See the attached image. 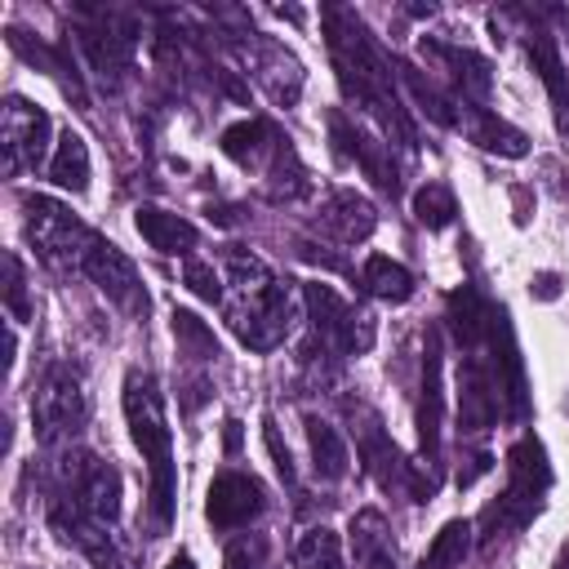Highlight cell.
<instances>
[{"label": "cell", "mask_w": 569, "mask_h": 569, "mask_svg": "<svg viewBox=\"0 0 569 569\" xmlns=\"http://www.w3.org/2000/svg\"><path fill=\"white\" fill-rule=\"evenodd\" d=\"M124 418H129V436L133 445L142 449L147 467H151V511L160 525L173 520V489H178V476H173V431H169V418H164V396L156 387L151 373H129L124 378Z\"/></svg>", "instance_id": "1"}, {"label": "cell", "mask_w": 569, "mask_h": 569, "mask_svg": "<svg viewBox=\"0 0 569 569\" xmlns=\"http://www.w3.org/2000/svg\"><path fill=\"white\" fill-rule=\"evenodd\" d=\"M476 142H480L485 151H502V156H525V151H529V147H525V133L511 129V124H502V120H493V116H480Z\"/></svg>", "instance_id": "21"}, {"label": "cell", "mask_w": 569, "mask_h": 569, "mask_svg": "<svg viewBox=\"0 0 569 569\" xmlns=\"http://www.w3.org/2000/svg\"><path fill=\"white\" fill-rule=\"evenodd\" d=\"M373 222H378L373 218V204L365 196H356V191H333L329 204H325V231L333 240H342V244L365 240L373 231Z\"/></svg>", "instance_id": "11"}, {"label": "cell", "mask_w": 569, "mask_h": 569, "mask_svg": "<svg viewBox=\"0 0 569 569\" xmlns=\"http://www.w3.org/2000/svg\"><path fill=\"white\" fill-rule=\"evenodd\" d=\"M169 329H173V338H178V347L187 351V356H196V360H213L218 356V342H213V329L196 316V311H182V307H173V316H169Z\"/></svg>", "instance_id": "16"}, {"label": "cell", "mask_w": 569, "mask_h": 569, "mask_svg": "<svg viewBox=\"0 0 569 569\" xmlns=\"http://www.w3.org/2000/svg\"><path fill=\"white\" fill-rule=\"evenodd\" d=\"M551 569H569V542L560 547V556H556V565H551Z\"/></svg>", "instance_id": "30"}, {"label": "cell", "mask_w": 569, "mask_h": 569, "mask_svg": "<svg viewBox=\"0 0 569 569\" xmlns=\"http://www.w3.org/2000/svg\"><path fill=\"white\" fill-rule=\"evenodd\" d=\"M222 445H227V453H236V449H240V422H236V418H227V422H222Z\"/></svg>", "instance_id": "28"}, {"label": "cell", "mask_w": 569, "mask_h": 569, "mask_svg": "<svg viewBox=\"0 0 569 569\" xmlns=\"http://www.w3.org/2000/svg\"><path fill=\"white\" fill-rule=\"evenodd\" d=\"M529 293H533V298H547V302H551V298L560 293V276H556V271H538V276L529 280Z\"/></svg>", "instance_id": "26"}, {"label": "cell", "mask_w": 569, "mask_h": 569, "mask_svg": "<svg viewBox=\"0 0 569 569\" xmlns=\"http://www.w3.org/2000/svg\"><path fill=\"white\" fill-rule=\"evenodd\" d=\"M418 569H436V565H431V560H422V565H418Z\"/></svg>", "instance_id": "31"}, {"label": "cell", "mask_w": 569, "mask_h": 569, "mask_svg": "<svg viewBox=\"0 0 569 569\" xmlns=\"http://www.w3.org/2000/svg\"><path fill=\"white\" fill-rule=\"evenodd\" d=\"M262 440H267V453H271V462H276L280 480L289 485V480H293V458H289V449L280 445V431H276V422H271V418L262 422Z\"/></svg>", "instance_id": "24"}, {"label": "cell", "mask_w": 569, "mask_h": 569, "mask_svg": "<svg viewBox=\"0 0 569 569\" xmlns=\"http://www.w3.org/2000/svg\"><path fill=\"white\" fill-rule=\"evenodd\" d=\"M31 418L44 436H58V431H76L80 418H84V391H80V378L58 365L49 369V378L40 382L36 400H31Z\"/></svg>", "instance_id": "4"}, {"label": "cell", "mask_w": 569, "mask_h": 569, "mask_svg": "<svg viewBox=\"0 0 569 569\" xmlns=\"http://www.w3.org/2000/svg\"><path fill=\"white\" fill-rule=\"evenodd\" d=\"M467 547H471V525H467V520H445L422 560H431L436 569H449V565H462Z\"/></svg>", "instance_id": "18"}, {"label": "cell", "mask_w": 569, "mask_h": 569, "mask_svg": "<svg viewBox=\"0 0 569 569\" xmlns=\"http://www.w3.org/2000/svg\"><path fill=\"white\" fill-rule=\"evenodd\" d=\"M22 209H27V236H31L36 253H40L53 271H84L89 249H93L98 236H93L84 222H76L71 209H62V204L49 200V196H27Z\"/></svg>", "instance_id": "2"}, {"label": "cell", "mask_w": 569, "mask_h": 569, "mask_svg": "<svg viewBox=\"0 0 569 569\" xmlns=\"http://www.w3.org/2000/svg\"><path fill=\"white\" fill-rule=\"evenodd\" d=\"M418 445L431 458L440 449V338L427 333L422 356V405H418Z\"/></svg>", "instance_id": "9"}, {"label": "cell", "mask_w": 569, "mask_h": 569, "mask_svg": "<svg viewBox=\"0 0 569 569\" xmlns=\"http://www.w3.org/2000/svg\"><path fill=\"white\" fill-rule=\"evenodd\" d=\"M84 271H89V280H93L111 302H120V307L133 311V316H147V289L138 284L133 262H129L111 240H93Z\"/></svg>", "instance_id": "6"}, {"label": "cell", "mask_w": 569, "mask_h": 569, "mask_svg": "<svg viewBox=\"0 0 569 569\" xmlns=\"http://www.w3.org/2000/svg\"><path fill=\"white\" fill-rule=\"evenodd\" d=\"M307 445H311V467H316L320 480H342L347 476L351 453H347V440L338 436V427L307 413Z\"/></svg>", "instance_id": "12"}, {"label": "cell", "mask_w": 569, "mask_h": 569, "mask_svg": "<svg viewBox=\"0 0 569 569\" xmlns=\"http://www.w3.org/2000/svg\"><path fill=\"white\" fill-rule=\"evenodd\" d=\"M453 213H458V204H453V191H449V187H440V182H422V187L413 191V218H418L422 227L440 231V227L453 222Z\"/></svg>", "instance_id": "17"}, {"label": "cell", "mask_w": 569, "mask_h": 569, "mask_svg": "<svg viewBox=\"0 0 569 569\" xmlns=\"http://www.w3.org/2000/svg\"><path fill=\"white\" fill-rule=\"evenodd\" d=\"M133 227L160 253H182V249L196 244V222H187V218H178V213H169L160 204H138L133 209Z\"/></svg>", "instance_id": "8"}, {"label": "cell", "mask_w": 569, "mask_h": 569, "mask_svg": "<svg viewBox=\"0 0 569 569\" xmlns=\"http://www.w3.org/2000/svg\"><path fill=\"white\" fill-rule=\"evenodd\" d=\"M182 280H187V289H191L196 298L222 302V280H218V271H213L209 262H187V267H182Z\"/></svg>", "instance_id": "23"}, {"label": "cell", "mask_w": 569, "mask_h": 569, "mask_svg": "<svg viewBox=\"0 0 569 569\" xmlns=\"http://www.w3.org/2000/svg\"><path fill=\"white\" fill-rule=\"evenodd\" d=\"M49 178L62 187V191H84L89 187V147L76 129H67L53 147V160H49Z\"/></svg>", "instance_id": "13"}, {"label": "cell", "mask_w": 569, "mask_h": 569, "mask_svg": "<svg viewBox=\"0 0 569 569\" xmlns=\"http://www.w3.org/2000/svg\"><path fill=\"white\" fill-rule=\"evenodd\" d=\"M262 138H271V124H267V120H240V124H227V129H222L218 147H222L231 160H249V156H258Z\"/></svg>", "instance_id": "19"}, {"label": "cell", "mask_w": 569, "mask_h": 569, "mask_svg": "<svg viewBox=\"0 0 569 569\" xmlns=\"http://www.w3.org/2000/svg\"><path fill=\"white\" fill-rule=\"evenodd\" d=\"M0 138H4V169L9 173L36 164L44 156V138H49L44 107H36L27 98H9L4 102V129H0Z\"/></svg>", "instance_id": "5"}, {"label": "cell", "mask_w": 569, "mask_h": 569, "mask_svg": "<svg viewBox=\"0 0 569 569\" xmlns=\"http://www.w3.org/2000/svg\"><path fill=\"white\" fill-rule=\"evenodd\" d=\"M258 511H262V485H258L253 476H244V471H222V476H213L204 516H209L218 529H240V525H249Z\"/></svg>", "instance_id": "7"}, {"label": "cell", "mask_w": 569, "mask_h": 569, "mask_svg": "<svg viewBox=\"0 0 569 569\" xmlns=\"http://www.w3.org/2000/svg\"><path fill=\"white\" fill-rule=\"evenodd\" d=\"M507 471H511V485L502 493V502L489 511V516H516V520H529L538 507H542V493L551 485V467H547V453L533 436H520L507 453Z\"/></svg>", "instance_id": "3"}, {"label": "cell", "mask_w": 569, "mask_h": 569, "mask_svg": "<svg viewBox=\"0 0 569 569\" xmlns=\"http://www.w3.org/2000/svg\"><path fill=\"white\" fill-rule=\"evenodd\" d=\"M4 307H9L13 320H27V316H31V302H27V276H22L18 253H4Z\"/></svg>", "instance_id": "22"}, {"label": "cell", "mask_w": 569, "mask_h": 569, "mask_svg": "<svg viewBox=\"0 0 569 569\" xmlns=\"http://www.w3.org/2000/svg\"><path fill=\"white\" fill-rule=\"evenodd\" d=\"M258 560H262V542H231L227 547V569H258Z\"/></svg>", "instance_id": "25"}, {"label": "cell", "mask_w": 569, "mask_h": 569, "mask_svg": "<svg viewBox=\"0 0 569 569\" xmlns=\"http://www.w3.org/2000/svg\"><path fill=\"white\" fill-rule=\"evenodd\" d=\"M529 62H533L538 80L547 84V93H551L556 111L565 116V107H569V76H565V62H560L556 40H551V36H529Z\"/></svg>", "instance_id": "15"}, {"label": "cell", "mask_w": 569, "mask_h": 569, "mask_svg": "<svg viewBox=\"0 0 569 569\" xmlns=\"http://www.w3.org/2000/svg\"><path fill=\"white\" fill-rule=\"evenodd\" d=\"M164 569H196V560H191L187 551H178V556H169V560H164Z\"/></svg>", "instance_id": "29"}, {"label": "cell", "mask_w": 569, "mask_h": 569, "mask_svg": "<svg viewBox=\"0 0 569 569\" xmlns=\"http://www.w3.org/2000/svg\"><path fill=\"white\" fill-rule=\"evenodd\" d=\"M76 502L93 516V520H116L120 516V471L111 462H98V458H84V476L76 485Z\"/></svg>", "instance_id": "10"}, {"label": "cell", "mask_w": 569, "mask_h": 569, "mask_svg": "<svg viewBox=\"0 0 569 569\" xmlns=\"http://www.w3.org/2000/svg\"><path fill=\"white\" fill-rule=\"evenodd\" d=\"M493 467V458L489 453H480V458H471V467L467 471H458V489H467V485H476V476H485Z\"/></svg>", "instance_id": "27"}, {"label": "cell", "mask_w": 569, "mask_h": 569, "mask_svg": "<svg viewBox=\"0 0 569 569\" xmlns=\"http://www.w3.org/2000/svg\"><path fill=\"white\" fill-rule=\"evenodd\" d=\"M298 560L307 569H342V547H338V533L333 529H311L298 547Z\"/></svg>", "instance_id": "20"}, {"label": "cell", "mask_w": 569, "mask_h": 569, "mask_svg": "<svg viewBox=\"0 0 569 569\" xmlns=\"http://www.w3.org/2000/svg\"><path fill=\"white\" fill-rule=\"evenodd\" d=\"M360 284H365L373 298H382V302H405V298L413 293V276H409V267L391 262L387 253H369V258H365Z\"/></svg>", "instance_id": "14"}]
</instances>
